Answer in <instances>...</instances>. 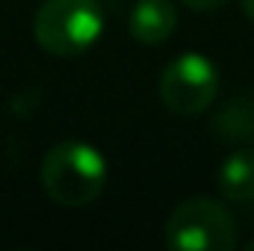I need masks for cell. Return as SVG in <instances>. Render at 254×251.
Returning <instances> with one entry per match:
<instances>
[{
    "label": "cell",
    "mask_w": 254,
    "mask_h": 251,
    "mask_svg": "<svg viewBox=\"0 0 254 251\" xmlns=\"http://www.w3.org/2000/svg\"><path fill=\"white\" fill-rule=\"evenodd\" d=\"M249 249H252V251H254V240H252V243H249Z\"/></svg>",
    "instance_id": "9c48e42d"
},
{
    "label": "cell",
    "mask_w": 254,
    "mask_h": 251,
    "mask_svg": "<svg viewBox=\"0 0 254 251\" xmlns=\"http://www.w3.org/2000/svg\"><path fill=\"white\" fill-rule=\"evenodd\" d=\"M240 3H243V12H246V18L254 24V0H240Z\"/></svg>",
    "instance_id": "ba28073f"
},
{
    "label": "cell",
    "mask_w": 254,
    "mask_h": 251,
    "mask_svg": "<svg viewBox=\"0 0 254 251\" xmlns=\"http://www.w3.org/2000/svg\"><path fill=\"white\" fill-rule=\"evenodd\" d=\"M219 95V71L204 54H181L160 74V101L175 116H201Z\"/></svg>",
    "instance_id": "277c9868"
},
{
    "label": "cell",
    "mask_w": 254,
    "mask_h": 251,
    "mask_svg": "<svg viewBox=\"0 0 254 251\" xmlns=\"http://www.w3.org/2000/svg\"><path fill=\"white\" fill-rule=\"evenodd\" d=\"M104 33V9L98 0H45L33 18L36 45L54 57H77Z\"/></svg>",
    "instance_id": "7a4b0ae2"
},
{
    "label": "cell",
    "mask_w": 254,
    "mask_h": 251,
    "mask_svg": "<svg viewBox=\"0 0 254 251\" xmlns=\"http://www.w3.org/2000/svg\"><path fill=\"white\" fill-rule=\"evenodd\" d=\"M219 189L228 201H254V148L234 151L222 163Z\"/></svg>",
    "instance_id": "8992f818"
},
{
    "label": "cell",
    "mask_w": 254,
    "mask_h": 251,
    "mask_svg": "<svg viewBox=\"0 0 254 251\" xmlns=\"http://www.w3.org/2000/svg\"><path fill=\"white\" fill-rule=\"evenodd\" d=\"M107 160L104 154L80 139H68L54 145L39 169L42 189L45 195L68 210H80L89 207L101 198V192L107 187Z\"/></svg>",
    "instance_id": "6da1fadb"
},
{
    "label": "cell",
    "mask_w": 254,
    "mask_h": 251,
    "mask_svg": "<svg viewBox=\"0 0 254 251\" xmlns=\"http://www.w3.org/2000/svg\"><path fill=\"white\" fill-rule=\"evenodd\" d=\"M181 3H187L195 12H213V9H222L228 0H181Z\"/></svg>",
    "instance_id": "52a82bcc"
},
{
    "label": "cell",
    "mask_w": 254,
    "mask_h": 251,
    "mask_svg": "<svg viewBox=\"0 0 254 251\" xmlns=\"http://www.w3.org/2000/svg\"><path fill=\"white\" fill-rule=\"evenodd\" d=\"M127 27L139 45H163L178 27V9L172 0H136Z\"/></svg>",
    "instance_id": "5b68a950"
},
{
    "label": "cell",
    "mask_w": 254,
    "mask_h": 251,
    "mask_svg": "<svg viewBox=\"0 0 254 251\" xmlns=\"http://www.w3.org/2000/svg\"><path fill=\"white\" fill-rule=\"evenodd\" d=\"M166 246L178 251H231L237 246V222L213 198L181 201L166 222Z\"/></svg>",
    "instance_id": "3957f363"
}]
</instances>
